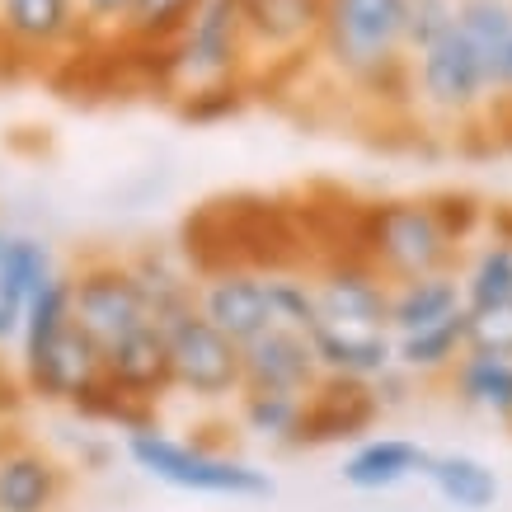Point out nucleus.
<instances>
[{
  "mask_svg": "<svg viewBox=\"0 0 512 512\" xmlns=\"http://www.w3.org/2000/svg\"><path fill=\"white\" fill-rule=\"evenodd\" d=\"M409 0H325L315 71L386 118H409Z\"/></svg>",
  "mask_w": 512,
  "mask_h": 512,
  "instance_id": "obj_1",
  "label": "nucleus"
},
{
  "mask_svg": "<svg viewBox=\"0 0 512 512\" xmlns=\"http://www.w3.org/2000/svg\"><path fill=\"white\" fill-rule=\"evenodd\" d=\"M10 367L29 400L57 404V409H71L85 390L104 381L99 348L71 320V273L66 268L29 301Z\"/></svg>",
  "mask_w": 512,
  "mask_h": 512,
  "instance_id": "obj_2",
  "label": "nucleus"
},
{
  "mask_svg": "<svg viewBox=\"0 0 512 512\" xmlns=\"http://www.w3.org/2000/svg\"><path fill=\"white\" fill-rule=\"evenodd\" d=\"M353 249L386 282L447 273L461 259V245L447 231L433 193H423V198H376L367 207H357Z\"/></svg>",
  "mask_w": 512,
  "mask_h": 512,
  "instance_id": "obj_3",
  "label": "nucleus"
},
{
  "mask_svg": "<svg viewBox=\"0 0 512 512\" xmlns=\"http://www.w3.org/2000/svg\"><path fill=\"white\" fill-rule=\"evenodd\" d=\"M489 104H494V80L456 29L409 52V123L414 127L461 137L484 127Z\"/></svg>",
  "mask_w": 512,
  "mask_h": 512,
  "instance_id": "obj_4",
  "label": "nucleus"
},
{
  "mask_svg": "<svg viewBox=\"0 0 512 512\" xmlns=\"http://www.w3.org/2000/svg\"><path fill=\"white\" fill-rule=\"evenodd\" d=\"M127 461L156 484H170L179 494L207 498H273V475L235 451H221L212 442H188L165 428H137L123 437Z\"/></svg>",
  "mask_w": 512,
  "mask_h": 512,
  "instance_id": "obj_5",
  "label": "nucleus"
},
{
  "mask_svg": "<svg viewBox=\"0 0 512 512\" xmlns=\"http://www.w3.org/2000/svg\"><path fill=\"white\" fill-rule=\"evenodd\" d=\"M66 273H71V320L99 348V357L156 329V315L127 268V254L94 249L80 264H66Z\"/></svg>",
  "mask_w": 512,
  "mask_h": 512,
  "instance_id": "obj_6",
  "label": "nucleus"
},
{
  "mask_svg": "<svg viewBox=\"0 0 512 512\" xmlns=\"http://www.w3.org/2000/svg\"><path fill=\"white\" fill-rule=\"evenodd\" d=\"M235 15L245 29L254 94L315 66L325 0H235Z\"/></svg>",
  "mask_w": 512,
  "mask_h": 512,
  "instance_id": "obj_7",
  "label": "nucleus"
},
{
  "mask_svg": "<svg viewBox=\"0 0 512 512\" xmlns=\"http://www.w3.org/2000/svg\"><path fill=\"white\" fill-rule=\"evenodd\" d=\"M217 85H249V47L235 0H202V10L165 52V94L179 99Z\"/></svg>",
  "mask_w": 512,
  "mask_h": 512,
  "instance_id": "obj_8",
  "label": "nucleus"
},
{
  "mask_svg": "<svg viewBox=\"0 0 512 512\" xmlns=\"http://www.w3.org/2000/svg\"><path fill=\"white\" fill-rule=\"evenodd\" d=\"M165 348H170L174 395L202 414H231L235 395L245 390L240 376V343H231L217 325H207L198 306L165 320Z\"/></svg>",
  "mask_w": 512,
  "mask_h": 512,
  "instance_id": "obj_9",
  "label": "nucleus"
},
{
  "mask_svg": "<svg viewBox=\"0 0 512 512\" xmlns=\"http://www.w3.org/2000/svg\"><path fill=\"white\" fill-rule=\"evenodd\" d=\"M76 0H0V66H62L90 52Z\"/></svg>",
  "mask_w": 512,
  "mask_h": 512,
  "instance_id": "obj_10",
  "label": "nucleus"
},
{
  "mask_svg": "<svg viewBox=\"0 0 512 512\" xmlns=\"http://www.w3.org/2000/svg\"><path fill=\"white\" fill-rule=\"evenodd\" d=\"M315 301L325 325H372L390 329V282L376 273L353 245H339L311 259Z\"/></svg>",
  "mask_w": 512,
  "mask_h": 512,
  "instance_id": "obj_11",
  "label": "nucleus"
},
{
  "mask_svg": "<svg viewBox=\"0 0 512 512\" xmlns=\"http://www.w3.org/2000/svg\"><path fill=\"white\" fill-rule=\"evenodd\" d=\"M71 503V466L47 447L0 428V512H66Z\"/></svg>",
  "mask_w": 512,
  "mask_h": 512,
  "instance_id": "obj_12",
  "label": "nucleus"
},
{
  "mask_svg": "<svg viewBox=\"0 0 512 512\" xmlns=\"http://www.w3.org/2000/svg\"><path fill=\"white\" fill-rule=\"evenodd\" d=\"M193 306H198V315L207 325H217L231 343H249L254 334L273 329V320H268L264 268H249V264L202 268Z\"/></svg>",
  "mask_w": 512,
  "mask_h": 512,
  "instance_id": "obj_13",
  "label": "nucleus"
},
{
  "mask_svg": "<svg viewBox=\"0 0 512 512\" xmlns=\"http://www.w3.org/2000/svg\"><path fill=\"white\" fill-rule=\"evenodd\" d=\"M381 423V404L372 386L362 381H339V376H320L306 390V409H301V447H343V442H362L372 437Z\"/></svg>",
  "mask_w": 512,
  "mask_h": 512,
  "instance_id": "obj_14",
  "label": "nucleus"
},
{
  "mask_svg": "<svg viewBox=\"0 0 512 512\" xmlns=\"http://www.w3.org/2000/svg\"><path fill=\"white\" fill-rule=\"evenodd\" d=\"M240 376L254 390H306L320 381V362H315L311 334H296V329H264L249 343H240Z\"/></svg>",
  "mask_w": 512,
  "mask_h": 512,
  "instance_id": "obj_15",
  "label": "nucleus"
},
{
  "mask_svg": "<svg viewBox=\"0 0 512 512\" xmlns=\"http://www.w3.org/2000/svg\"><path fill=\"white\" fill-rule=\"evenodd\" d=\"M311 348L320 362V376H339V381H362L372 386L376 376L395 367V334L372 325H320L311 329Z\"/></svg>",
  "mask_w": 512,
  "mask_h": 512,
  "instance_id": "obj_16",
  "label": "nucleus"
},
{
  "mask_svg": "<svg viewBox=\"0 0 512 512\" xmlns=\"http://www.w3.org/2000/svg\"><path fill=\"white\" fill-rule=\"evenodd\" d=\"M428 456H433V451L419 447L414 437L372 433V437H362V442L348 447V456H343V466H339V480L348 484V489H362V494H386V489L409 484L414 475L423 480Z\"/></svg>",
  "mask_w": 512,
  "mask_h": 512,
  "instance_id": "obj_17",
  "label": "nucleus"
},
{
  "mask_svg": "<svg viewBox=\"0 0 512 512\" xmlns=\"http://www.w3.org/2000/svg\"><path fill=\"white\" fill-rule=\"evenodd\" d=\"M127 268L137 278L146 306L156 315V325L174 320V315L193 311V292H198V273L188 268L184 249H170V245H137L127 249Z\"/></svg>",
  "mask_w": 512,
  "mask_h": 512,
  "instance_id": "obj_18",
  "label": "nucleus"
},
{
  "mask_svg": "<svg viewBox=\"0 0 512 512\" xmlns=\"http://www.w3.org/2000/svg\"><path fill=\"white\" fill-rule=\"evenodd\" d=\"M301 409H306V395L245 386L226 419L245 442H259L268 451H301Z\"/></svg>",
  "mask_w": 512,
  "mask_h": 512,
  "instance_id": "obj_19",
  "label": "nucleus"
},
{
  "mask_svg": "<svg viewBox=\"0 0 512 512\" xmlns=\"http://www.w3.org/2000/svg\"><path fill=\"white\" fill-rule=\"evenodd\" d=\"M442 386L451 390V400L461 409H475L484 419H498L503 428H512V357L508 353L466 348V357L451 367V376Z\"/></svg>",
  "mask_w": 512,
  "mask_h": 512,
  "instance_id": "obj_20",
  "label": "nucleus"
},
{
  "mask_svg": "<svg viewBox=\"0 0 512 512\" xmlns=\"http://www.w3.org/2000/svg\"><path fill=\"white\" fill-rule=\"evenodd\" d=\"M456 278H461V301H466L470 315L512 306V245L489 231H480L461 249Z\"/></svg>",
  "mask_w": 512,
  "mask_h": 512,
  "instance_id": "obj_21",
  "label": "nucleus"
},
{
  "mask_svg": "<svg viewBox=\"0 0 512 512\" xmlns=\"http://www.w3.org/2000/svg\"><path fill=\"white\" fill-rule=\"evenodd\" d=\"M470 348V320L466 311L447 315V320H437V325H423L414 334H400L395 339V367L409 372L414 381H447L451 367L466 357Z\"/></svg>",
  "mask_w": 512,
  "mask_h": 512,
  "instance_id": "obj_22",
  "label": "nucleus"
},
{
  "mask_svg": "<svg viewBox=\"0 0 512 512\" xmlns=\"http://www.w3.org/2000/svg\"><path fill=\"white\" fill-rule=\"evenodd\" d=\"M423 480L456 512H489L498 503V475L475 451H433L423 466Z\"/></svg>",
  "mask_w": 512,
  "mask_h": 512,
  "instance_id": "obj_23",
  "label": "nucleus"
},
{
  "mask_svg": "<svg viewBox=\"0 0 512 512\" xmlns=\"http://www.w3.org/2000/svg\"><path fill=\"white\" fill-rule=\"evenodd\" d=\"M466 311L461 301V278L456 268L447 273H423V278H409V282H390V334H414L423 325H437L447 315Z\"/></svg>",
  "mask_w": 512,
  "mask_h": 512,
  "instance_id": "obj_24",
  "label": "nucleus"
},
{
  "mask_svg": "<svg viewBox=\"0 0 512 512\" xmlns=\"http://www.w3.org/2000/svg\"><path fill=\"white\" fill-rule=\"evenodd\" d=\"M202 10V0H132L123 15L118 47L137 57H160L170 52L174 38L188 29V19Z\"/></svg>",
  "mask_w": 512,
  "mask_h": 512,
  "instance_id": "obj_25",
  "label": "nucleus"
},
{
  "mask_svg": "<svg viewBox=\"0 0 512 512\" xmlns=\"http://www.w3.org/2000/svg\"><path fill=\"white\" fill-rule=\"evenodd\" d=\"M62 268L66 264L57 259L52 240H43V235H33V231H15L10 245H5V254H0V296H10L15 306L29 311V301L43 292Z\"/></svg>",
  "mask_w": 512,
  "mask_h": 512,
  "instance_id": "obj_26",
  "label": "nucleus"
},
{
  "mask_svg": "<svg viewBox=\"0 0 512 512\" xmlns=\"http://www.w3.org/2000/svg\"><path fill=\"white\" fill-rule=\"evenodd\" d=\"M264 287H268V320H273V329L311 334V329L320 325V301H315L311 264L264 268Z\"/></svg>",
  "mask_w": 512,
  "mask_h": 512,
  "instance_id": "obj_27",
  "label": "nucleus"
},
{
  "mask_svg": "<svg viewBox=\"0 0 512 512\" xmlns=\"http://www.w3.org/2000/svg\"><path fill=\"white\" fill-rule=\"evenodd\" d=\"M456 33L475 47V57L494 80L498 52L512 38V0H456Z\"/></svg>",
  "mask_w": 512,
  "mask_h": 512,
  "instance_id": "obj_28",
  "label": "nucleus"
},
{
  "mask_svg": "<svg viewBox=\"0 0 512 512\" xmlns=\"http://www.w3.org/2000/svg\"><path fill=\"white\" fill-rule=\"evenodd\" d=\"M254 99V85H217V90H198V94H179L174 109L188 123H226Z\"/></svg>",
  "mask_w": 512,
  "mask_h": 512,
  "instance_id": "obj_29",
  "label": "nucleus"
},
{
  "mask_svg": "<svg viewBox=\"0 0 512 512\" xmlns=\"http://www.w3.org/2000/svg\"><path fill=\"white\" fill-rule=\"evenodd\" d=\"M451 29H456V0H409L404 5V47L409 52H419Z\"/></svg>",
  "mask_w": 512,
  "mask_h": 512,
  "instance_id": "obj_30",
  "label": "nucleus"
},
{
  "mask_svg": "<svg viewBox=\"0 0 512 512\" xmlns=\"http://www.w3.org/2000/svg\"><path fill=\"white\" fill-rule=\"evenodd\" d=\"M80 19H85V33H90L94 47H113L118 33H123V15L132 0H76Z\"/></svg>",
  "mask_w": 512,
  "mask_h": 512,
  "instance_id": "obj_31",
  "label": "nucleus"
},
{
  "mask_svg": "<svg viewBox=\"0 0 512 512\" xmlns=\"http://www.w3.org/2000/svg\"><path fill=\"white\" fill-rule=\"evenodd\" d=\"M466 320H470V348L512 357V306H503V311H475V315L466 311Z\"/></svg>",
  "mask_w": 512,
  "mask_h": 512,
  "instance_id": "obj_32",
  "label": "nucleus"
},
{
  "mask_svg": "<svg viewBox=\"0 0 512 512\" xmlns=\"http://www.w3.org/2000/svg\"><path fill=\"white\" fill-rule=\"evenodd\" d=\"M414 390H419V381H414L409 372H400V367H390L386 376H376L372 381V395H376V404H381V414L404 409V404L414 400Z\"/></svg>",
  "mask_w": 512,
  "mask_h": 512,
  "instance_id": "obj_33",
  "label": "nucleus"
},
{
  "mask_svg": "<svg viewBox=\"0 0 512 512\" xmlns=\"http://www.w3.org/2000/svg\"><path fill=\"white\" fill-rule=\"evenodd\" d=\"M24 404H29V395H24V386H19L10 357H0V428H10V423L19 419V409H24Z\"/></svg>",
  "mask_w": 512,
  "mask_h": 512,
  "instance_id": "obj_34",
  "label": "nucleus"
},
{
  "mask_svg": "<svg viewBox=\"0 0 512 512\" xmlns=\"http://www.w3.org/2000/svg\"><path fill=\"white\" fill-rule=\"evenodd\" d=\"M484 127H489V137L494 141H512V94H494Z\"/></svg>",
  "mask_w": 512,
  "mask_h": 512,
  "instance_id": "obj_35",
  "label": "nucleus"
},
{
  "mask_svg": "<svg viewBox=\"0 0 512 512\" xmlns=\"http://www.w3.org/2000/svg\"><path fill=\"white\" fill-rule=\"evenodd\" d=\"M484 231L512 245V202H494V207L484 212Z\"/></svg>",
  "mask_w": 512,
  "mask_h": 512,
  "instance_id": "obj_36",
  "label": "nucleus"
},
{
  "mask_svg": "<svg viewBox=\"0 0 512 512\" xmlns=\"http://www.w3.org/2000/svg\"><path fill=\"white\" fill-rule=\"evenodd\" d=\"M494 94H512V38L503 43V52H498V66H494Z\"/></svg>",
  "mask_w": 512,
  "mask_h": 512,
  "instance_id": "obj_37",
  "label": "nucleus"
},
{
  "mask_svg": "<svg viewBox=\"0 0 512 512\" xmlns=\"http://www.w3.org/2000/svg\"><path fill=\"white\" fill-rule=\"evenodd\" d=\"M10 235H15V226H5V221H0V254H5V245H10Z\"/></svg>",
  "mask_w": 512,
  "mask_h": 512,
  "instance_id": "obj_38",
  "label": "nucleus"
}]
</instances>
